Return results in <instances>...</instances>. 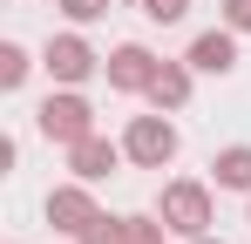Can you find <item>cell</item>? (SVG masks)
Returning a JSON list of instances; mask_svg holds the SVG:
<instances>
[{"mask_svg": "<svg viewBox=\"0 0 251 244\" xmlns=\"http://www.w3.org/2000/svg\"><path fill=\"white\" fill-rule=\"evenodd\" d=\"M129 149H136L143 163H163L170 149H176V143H170V129H163V122H143V129L129 136Z\"/></svg>", "mask_w": 251, "mask_h": 244, "instance_id": "6da1fadb", "label": "cell"}, {"mask_svg": "<svg viewBox=\"0 0 251 244\" xmlns=\"http://www.w3.org/2000/svg\"><path fill=\"white\" fill-rule=\"evenodd\" d=\"M41 129H48V136H82V102H48Z\"/></svg>", "mask_w": 251, "mask_h": 244, "instance_id": "7a4b0ae2", "label": "cell"}, {"mask_svg": "<svg viewBox=\"0 0 251 244\" xmlns=\"http://www.w3.org/2000/svg\"><path fill=\"white\" fill-rule=\"evenodd\" d=\"M190 61H197V68H217V75H224V68H231V41H224V34H204Z\"/></svg>", "mask_w": 251, "mask_h": 244, "instance_id": "3957f363", "label": "cell"}, {"mask_svg": "<svg viewBox=\"0 0 251 244\" xmlns=\"http://www.w3.org/2000/svg\"><path fill=\"white\" fill-rule=\"evenodd\" d=\"M170 210L183 217V231H197V224H204V197H197V190H170Z\"/></svg>", "mask_w": 251, "mask_h": 244, "instance_id": "277c9868", "label": "cell"}, {"mask_svg": "<svg viewBox=\"0 0 251 244\" xmlns=\"http://www.w3.org/2000/svg\"><path fill=\"white\" fill-rule=\"evenodd\" d=\"M143 61H150V54H143V48H123V54H116V81H129V88H136V81L150 75V68H143Z\"/></svg>", "mask_w": 251, "mask_h": 244, "instance_id": "5b68a950", "label": "cell"}, {"mask_svg": "<svg viewBox=\"0 0 251 244\" xmlns=\"http://www.w3.org/2000/svg\"><path fill=\"white\" fill-rule=\"evenodd\" d=\"M48 61H54V75H82V68H88V54L75 48V41H61V48H54Z\"/></svg>", "mask_w": 251, "mask_h": 244, "instance_id": "8992f818", "label": "cell"}, {"mask_svg": "<svg viewBox=\"0 0 251 244\" xmlns=\"http://www.w3.org/2000/svg\"><path fill=\"white\" fill-rule=\"evenodd\" d=\"M217 176L224 183H251V149H231V156L217 163Z\"/></svg>", "mask_w": 251, "mask_h": 244, "instance_id": "52a82bcc", "label": "cell"}, {"mask_svg": "<svg viewBox=\"0 0 251 244\" xmlns=\"http://www.w3.org/2000/svg\"><path fill=\"white\" fill-rule=\"evenodd\" d=\"M54 217H68V231H82V197H54Z\"/></svg>", "mask_w": 251, "mask_h": 244, "instance_id": "ba28073f", "label": "cell"}, {"mask_svg": "<svg viewBox=\"0 0 251 244\" xmlns=\"http://www.w3.org/2000/svg\"><path fill=\"white\" fill-rule=\"evenodd\" d=\"M102 163H109V149H102V143H82V170L88 176H102Z\"/></svg>", "mask_w": 251, "mask_h": 244, "instance_id": "9c48e42d", "label": "cell"}, {"mask_svg": "<svg viewBox=\"0 0 251 244\" xmlns=\"http://www.w3.org/2000/svg\"><path fill=\"white\" fill-rule=\"evenodd\" d=\"M150 14H156V21H176V14H183V0H150Z\"/></svg>", "mask_w": 251, "mask_h": 244, "instance_id": "30bf717a", "label": "cell"}, {"mask_svg": "<svg viewBox=\"0 0 251 244\" xmlns=\"http://www.w3.org/2000/svg\"><path fill=\"white\" fill-rule=\"evenodd\" d=\"M68 14H75V21H88V14H102V0H68Z\"/></svg>", "mask_w": 251, "mask_h": 244, "instance_id": "8fae6325", "label": "cell"}, {"mask_svg": "<svg viewBox=\"0 0 251 244\" xmlns=\"http://www.w3.org/2000/svg\"><path fill=\"white\" fill-rule=\"evenodd\" d=\"M231 21H238V27H251V0H231Z\"/></svg>", "mask_w": 251, "mask_h": 244, "instance_id": "7c38bea8", "label": "cell"}]
</instances>
